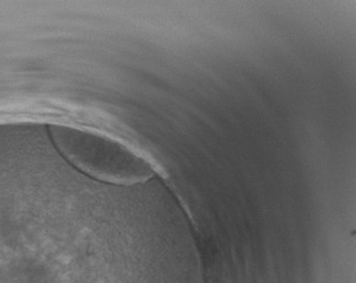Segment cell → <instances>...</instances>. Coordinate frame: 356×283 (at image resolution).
I'll return each mask as SVG.
<instances>
[{"label":"cell","instance_id":"cell-1","mask_svg":"<svg viewBox=\"0 0 356 283\" xmlns=\"http://www.w3.org/2000/svg\"><path fill=\"white\" fill-rule=\"evenodd\" d=\"M57 148L78 170L112 185H136L150 177L145 161L116 142L69 130H52Z\"/></svg>","mask_w":356,"mask_h":283}]
</instances>
